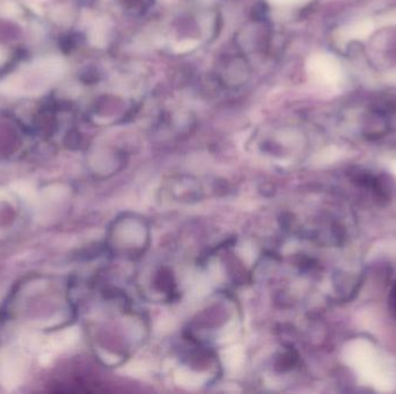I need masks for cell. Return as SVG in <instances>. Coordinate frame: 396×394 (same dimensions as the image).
Instances as JSON below:
<instances>
[{"label":"cell","instance_id":"obj_2","mask_svg":"<svg viewBox=\"0 0 396 394\" xmlns=\"http://www.w3.org/2000/svg\"><path fill=\"white\" fill-rule=\"evenodd\" d=\"M305 0H268V3L273 6H289V5H296Z\"/></svg>","mask_w":396,"mask_h":394},{"label":"cell","instance_id":"obj_1","mask_svg":"<svg viewBox=\"0 0 396 394\" xmlns=\"http://www.w3.org/2000/svg\"><path fill=\"white\" fill-rule=\"evenodd\" d=\"M198 45V42L196 40H184L179 42V43L174 47V52L175 53H186L189 52L191 50Z\"/></svg>","mask_w":396,"mask_h":394}]
</instances>
